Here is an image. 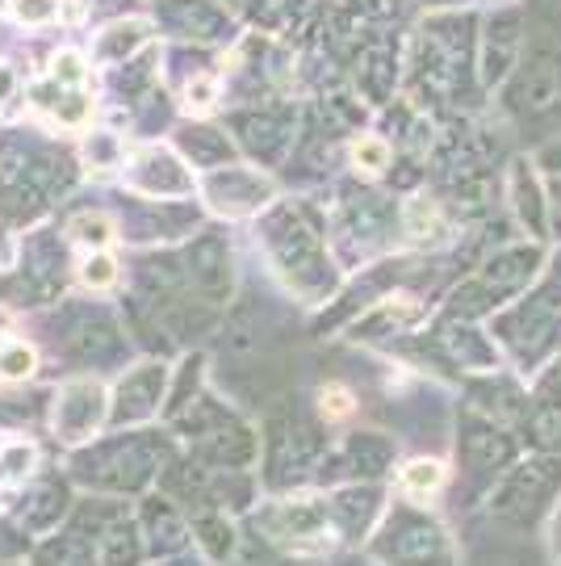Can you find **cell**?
<instances>
[{
  "mask_svg": "<svg viewBox=\"0 0 561 566\" xmlns=\"http://www.w3.org/2000/svg\"><path fill=\"white\" fill-rule=\"evenodd\" d=\"M88 67H84L81 51H63L51 60V76L46 84H34V109L55 118L60 126H84L93 105H88Z\"/></svg>",
  "mask_w": 561,
  "mask_h": 566,
  "instance_id": "obj_1",
  "label": "cell"
},
{
  "mask_svg": "<svg viewBox=\"0 0 561 566\" xmlns=\"http://www.w3.org/2000/svg\"><path fill=\"white\" fill-rule=\"evenodd\" d=\"M394 554L406 558V563H423V558L441 554V533H436V528H427V525L406 528L399 542H394Z\"/></svg>",
  "mask_w": 561,
  "mask_h": 566,
  "instance_id": "obj_2",
  "label": "cell"
},
{
  "mask_svg": "<svg viewBox=\"0 0 561 566\" xmlns=\"http://www.w3.org/2000/svg\"><path fill=\"white\" fill-rule=\"evenodd\" d=\"M67 235L76 243H84V248H105V243L114 240V223L105 219V214H76L72 223H67Z\"/></svg>",
  "mask_w": 561,
  "mask_h": 566,
  "instance_id": "obj_3",
  "label": "cell"
},
{
  "mask_svg": "<svg viewBox=\"0 0 561 566\" xmlns=\"http://www.w3.org/2000/svg\"><path fill=\"white\" fill-rule=\"evenodd\" d=\"M441 483H444L441 462H411L406 474H402V486H406L411 495H432V491H441Z\"/></svg>",
  "mask_w": 561,
  "mask_h": 566,
  "instance_id": "obj_4",
  "label": "cell"
},
{
  "mask_svg": "<svg viewBox=\"0 0 561 566\" xmlns=\"http://www.w3.org/2000/svg\"><path fill=\"white\" fill-rule=\"evenodd\" d=\"M30 374H34V348H25V344L0 348V378L18 382V378H30Z\"/></svg>",
  "mask_w": 561,
  "mask_h": 566,
  "instance_id": "obj_5",
  "label": "cell"
},
{
  "mask_svg": "<svg viewBox=\"0 0 561 566\" xmlns=\"http://www.w3.org/2000/svg\"><path fill=\"white\" fill-rule=\"evenodd\" d=\"M100 563L105 566H135L139 563V542H135V533H114L105 549H100Z\"/></svg>",
  "mask_w": 561,
  "mask_h": 566,
  "instance_id": "obj_6",
  "label": "cell"
},
{
  "mask_svg": "<svg viewBox=\"0 0 561 566\" xmlns=\"http://www.w3.org/2000/svg\"><path fill=\"white\" fill-rule=\"evenodd\" d=\"M352 164H357L361 172H381V168L390 164V147L381 139H361L352 147Z\"/></svg>",
  "mask_w": 561,
  "mask_h": 566,
  "instance_id": "obj_7",
  "label": "cell"
},
{
  "mask_svg": "<svg viewBox=\"0 0 561 566\" xmlns=\"http://www.w3.org/2000/svg\"><path fill=\"white\" fill-rule=\"evenodd\" d=\"M84 285H93V290H105V285H114V277H118V264L109 261L105 252H97V256H88L81 269Z\"/></svg>",
  "mask_w": 561,
  "mask_h": 566,
  "instance_id": "obj_8",
  "label": "cell"
},
{
  "mask_svg": "<svg viewBox=\"0 0 561 566\" xmlns=\"http://www.w3.org/2000/svg\"><path fill=\"white\" fill-rule=\"evenodd\" d=\"M13 18L21 25H46L55 21V0H13Z\"/></svg>",
  "mask_w": 561,
  "mask_h": 566,
  "instance_id": "obj_9",
  "label": "cell"
},
{
  "mask_svg": "<svg viewBox=\"0 0 561 566\" xmlns=\"http://www.w3.org/2000/svg\"><path fill=\"white\" fill-rule=\"evenodd\" d=\"M42 563L46 566H88V549L81 542H60V546H51L42 554Z\"/></svg>",
  "mask_w": 561,
  "mask_h": 566,
  "instance_id": "obj_10",
  "label": "cell"
},
{
  "mask_svg": "<svg viewBox=\"0 0 561 566\" xmlns=\"http://www.w3.org/2000/svg\"><path fill=\"white\" fill-rule=\"evenodd\" d=\"M30 462H34V449L18 446L9 458H4V462H0V474H4V479H18V474H25V470H30Z\"/></svg>",
  "mask_w": 561,
  "mask_h": 566,
  "instance_id": "obj_11",
  "label": "cell"
},
{
  "mask_svg": "<svg viewBox=\"0 0 561 566\" xmlns=\"http://www.w3.org/2000/svg\"><path fill=\"white\" fill-rule=\"evenodd\" d=\"M322 411H327V416H348V411H352V395H348L343 386H327V390H322Z\"/></svg>",
  "mask_w": 561,
  "mask_h": 566,
  "instance_id": "obj_12",
  "label": "cell"
},
{
  "mask_svg": "<svg viewBox=\"0 0 561 566\" xmlns=\"http://www.w3.org/2000/svg\"><path fill=\"white\" fill-rule=\"evenodd\" d=\"M436 223H441V219H436V210H432L427 202H415V206H411V235L436 231Z\"/></svg>",
  "mask_w": 561,
  "mask_h": 566,
  "instance_id": "obj_13",
  "label": "cell"
},
{
  "mask_svg": "<svg viewBox=\"0 0 561 566\" xmlns=\"http://www.w3.org/2000/svg\"><path fill=\"white\" fill-rule=\"evenodd\" d=\"M201 537H205V549H210V554H226V549H231V528L222 533V528H214V525H201Z\"/></svg>",
  "mask_w": 561,
  "mask_h": 566,
  "instance_id": "obj_14",
  "label": "cell"
},
{
  "mask_svg": "<svg viewBox=\"0 0 561 566\" xmlns=\"http://www.w3.org/2000/svg\"><path fill=\"white\" fill-rule=\"evenodd\" d=\"M210 97H214V84L210 81H201V84H193V88H189V102H210Z\"/></svg>",
  "mask_w": 561,
  "mask_h": 566,
  "instance_id": "obj_15",
  "label": "cell"
}]
</instances>
